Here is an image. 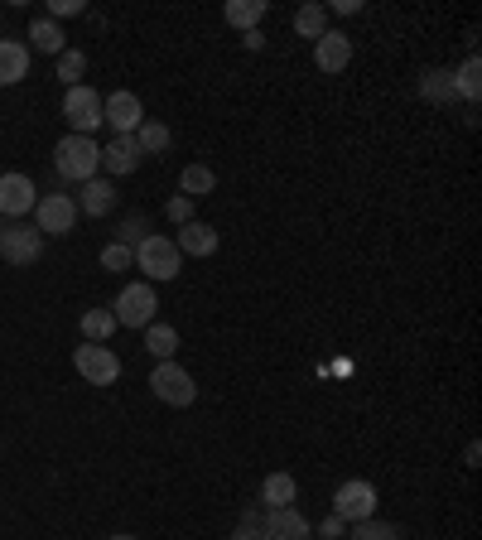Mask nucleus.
Segmentation results:
<instances>
[{
    "label": "nucleus",
    "instance_id": "35",
    "mask_svg": "<svg viewBox=\"0 0 482 540\" xmlns=\"http://www.w3.org/2000/svg\"><path fill=\"white\" fill-rule=\"evenodd\" d=\"M343 526H348L343 516H328V521L319 526V536H323V540H343Z\"/></svg>",
    "mask_w": 482,
    "mask_h": 540
},
{
    "label": "nucleus",
    "instance_id": "19",
    "mask_svg": "<svg viewBox=\"0 0 482 540\" xmlns=\"http://www.w3.org/2000/svg\"><path fill=\"white\" fill-rule=\"evenodd\" d=\"M266 0H227L222 5V20L232 29H241V34H251V29H261V20H266Z\"/></svg>",
    "mask_w": 482,
    "mask_h": 540
},
{
    "label": "nucleus",
    "instance_id": "21",
    "mask_svg": "<svg viewBox=\"0 0 482 540\" xmlns=\"http://www.w3.org/2000/svg\"><path fill=\"white\" fill-rule=\"evenodd\" d=\"M82 328V343H111V333H116V314L111 309H87L78 319Z\"/></svg>",
    "mask_w": 482,
    "mask_h": 540
},
{
    "label": "nucleus",
    "instance_id": "14",
    "mask_svg": "<svg viewBox=\"0 0 482 540\" xmlns=\"http://www.w3.org/2000/svg\"><path fill=\"white\" fill-rule=\"evenodd\" d=\"M314 63H319V73H343L352 63V39L343 29H328L323 39H314Z\"/></svg>",
    "mask_w": 482,
    "mask_h": 540
},
{
    "label": "nucleus",
    "instance_id": "6",
    "mask_svg": "<svg viewBox=\"0 0 482 540\" xmlns=\"http://www.w3.org/2000/svg\"><path fill=\"white\" fill-rule=\"evenodd\" d=\"M73 367H78V377L87 386H111V381L121 377V357L107 343H82V348H73Z\"/></svg>",
    "mask_w": 482,
    "mask_h": 540
},
{
    "label": "nucleus",
    "instance_id": "25",
    "mask_svg": "<svg viewBox=\"0 0 482 540\" xmlns=\"http://www.w3.org/2000/svg\"><path fill=\"white\" fill-rule=\"evenodd\" d=\"M454 92L463 97V102H478V97H482V63H478V54L463 58V68L454 73Z\"/></svg>",
    "mask_w": 482,
    "mask_h": 540
},
{
    "label": "nucleus",
    "instance_id": "23",
    "mask_svg": "<svg viewBox=\"0 0 482 540\" xmlns=\"http://www.w3.org/2000/svg\"><path fill=\"white\" fill-rule=\"evenodd\" d=\"M295 34L299 39H323L328 34V5H299L295 10Z\"/></svg>",
    "mask_w": 482,
    "mask_h": 540
},
{
    "label": "nucleus",
    "instance_id": "1",
    "mask_svg": "<svg viewBox=\"0 0 482 540\" xmlns=\"http://www.w3.org/2000/svg\"><path fill=\"white\" fill-rule=\"evenodd\" d=\"M54 169L58 179H68V184H87L102 169V145L92 135H63L54 145Z\"/></svg>",
    "mask_w": 482,
    "mask_h": 540
},
{
    "label": "nucleus",
    "instance_id": "36",
    "mask_svg": "<svg viewBox=\"0 0 482 540\" xmlns=\"http://www.w3.org/2000/svg\"><path fill=\"white\" fill-rule=\"evenodd\" d=\"M241 44H246V49H266V34H261V29H251V34H241Z\"/></svg>",
    "mask_w": 482,
    "mask_h": 540
},
{
    "label": "nucleus",
    "instance_id": "31",
    "mask_svg": "<svg viewBox=\"0 0 482 540\" xmlns=\"http://www.w3.org/2000/svg\"><path fill=\"white\" fill-rule=\"evenodd\" d=\"M131 266H135V251H131V246H121V242L102 246V270H131Z\"/></svg>",
    "mask_w": 482,
    "mask_h": 540
},
{
    "label": "nucleus",
    "instance_id": "12",
    "mask_svg": "<svg viewBox=\"0 0 482 540\" xmlns=\"http://www.w3.org/2000/svg\"><path fill=\"white\" fill-rule=\"evenodd\" d=\"M309 536H314V526H309L295 507H275V512H266V521H261V540H309Z\"/></svg>",
    "mask_w": 482,
    "mask_h": 540
},
{
    "label": "nucleus",
    "instance_id": "11",
    "mask_svg": "<svg viewBox=\"0 0 482 540\" xmlns=\"http://www.w3.org/2000/svg\"><path fill=\"white\" fill-rule=\"evenodd\" d=\"M39 203V189L29 174H0V217H29Z\"/></svg>",
    "mask_w": 482,
    "mask_h": 540
},
{
    "label": "nucleus",
    "instance_id": "38",
    "mask_svg": "<svg viewBox=\"0 0 482 540\" xmlns=\"http://www.w3.org/2000/svg\"><path fill=\"white\" fill-rule=\"evenodd\" d=\"M111 540H135V536H111Z\"/></svg>",
    "mask_w": 482,
    "mask_h": 540
},
{
    "label": "nucleus",
    "instance_id": "8",
    "mask_svg": "<svg viewBox=\"0 0 482 540\" xmlns=\"http://www.w3.org/2000/svg\"><path fill=\"white\" fill-rule=\"evenodd\" d=\"M333 516H343V521H367V516H376V483H367V478H348V483H338V492H333Z\"/></svg>",
    "mask_w": 482,
    "mask_h": 540
},
{
    "label": "nucleus",
    "instance_id": "5",
    "mask_svg": "<svg viewBox=\"0 0 482 540\" xmlns=\"http://www.w3.org/2000/svg\"><path fill=\"white\" fill-rule=\"evenodd\" d=\"M78 203H73V193H44L39 203H34V227L44 232V237H68L73 227H78Z\"/></svg>",
    "mask_w": 482,
    "mask_h": 540
},
{
    "label": "nucleus",
    "instance_id": "13",
    "mask_svg": "<svg viewBox=\"0 0 482 540\" xmlns=\"http://www.w3.org/2000/svg\"><path fill=\"white\" fill-rule=\"evenodd\" d=\"M140 145H135V135H111L107 150H102V164H107V179H126L140 169Z\"/></svg>",
    "mask_w": 482,
    "mask_h": 540
},
{
    "label": "nucleus",
    "instance_id": "16",
    "mask_svg": "<svg viewBox=\"0 0 482 540\" xmlns=\"http://www.w3.org/2000/svg\"><path fill=\"white\" fill-rule=\"evenodd\" d=\"M415 92H420V102L429 107H449L458 92H454V68H425L420 82H415Z\"/></svg>",
    "mask_w": 482,
    "mask_h": 540
},
{
    "label": "nucleus",
    "instance_id": "29",
    "mask_svg": "<svg viewBox=\"0 0 482 540\" xmlns=\"http://www.w3.org/2000/svg\"><path fill=\"white\" fill-rule=\"evenodd\" d=\"M352 540H401V531H396L391 521H376V516H367V521H357V526H352Z\"/></svg>",
    "mask_w": 482,
    "mask_h": 540
},
{
    "label": "nucleus",
    "instance_id": "34",
    "mask_svg": "<svg viewBox=\"0 0 482 540\" xmlns=\"http://www.w3.org/2000/svg\"><path fill=\"white\" fill-rule=\"evenodd\" d=\"M232 540H261V516L246 512V521L237 526V536H232Z\"/></svg>",
    "mask_w": 482,
    "mask_h": 540
},
{
    "label": "nucleus",
    "instance_id": "20",
    "mask_svg": "<svg viewBox=\"0 0 482 540\" xmlns=\"http://www.w3.org/2000/svg\"><path fill=\"white\" fill-rule=\"evenodd\" d=\"M261 502H266V512H275V507H295L299 483L290 478V473H270L266 483H261Z\"/></svg>",
    "mask_w": 482,
    "mask_h": 540
},
{
    "label": "nucleus",
    "instance_id": "30",
    "mask_svg": "<svg viewBox=\"0 0 482 540\" xmlns=\"http://www.w3.org/2000/svg\"><path fill=\"white\" fill-rule=\"evenodd\" d=\"M145 237H150V227H145V217H140V213H131L126 222H121V232H116V242L131 246V251H135L140 242H145Z\"/></svg>",
    "mask_w": 482,
    "mask_h": 540
},
{
    "label": "nucleus",
    "instance_id": "39",
    "mask_svg": "<svg viewBox=\"0 0 482 540\" xmlns=\"http://www.w3.org/2000/svg\"><path fill=\"white\" fill-rule=\"evenodd\" d=\"M0 232H5V217H0Z\"/></svg>",
    "mask_w": 482,
    "mask_h": 540
},
{
    "label": "nucleus",
    "instance_id": "27",
    "mask_svg": "<svg viewBox=\"0 0 482 540\" xmlns=\"http://www.w3.org/2000/svg\"><path fill=\"white\" fill-rule=\"evenodd\" d=\"M169 126L164 121H140V131H135V145H140V155H164L169 150Z\"/></svg>",
    "mask_w": 482,
    "mask_h": 540
},
{
    "label": "nucleus",
    "instance_id": "26",
    "mask_svg": "<svg viewBox=\"0 0 482 540\" xmlns=\"http://www.w3.org/2000/svg\"><path fill=\"white\" fill-rule=\"evenodd\" d=\"M29 44H34L39 54H54L58 58V54H63V29L44 15V20H34V25H29Z\"/></svg>",
    "mask_w": 482,
    "mask_h": 540
},
{
    "label": "nucleus",
    "instance_id": "15",
    "mask_svg": "<svg viewBox=\"0 0 482 540\" xmlns=\"http://www.w3.org/2000/svg\"><path fill=\"white\" fill-rule=\"evenodd\" d=\"M78 213H87V217H107L111 208H116V189H111V179H87V184H78Z\"/></svg>",
    "mask_w": 482,
    "mask_h": 540
},
{
    "label": "nucleus",
    "instance_id": "33",
    "mask_svg": "<svg viewBox=\"0 0 482 540\" xmlns=\"http://www.w3.org/2000/svg\"><path fill=\"white\" fill-rule=\"evenodd\" d=\"M63 15H87V5L82 0H49V20H63Z\"/></svg>",
    "mask_w": 482,
    "mask_h": 540
},
{
    "label": "nucleus",
    "instance_id": "2",
    "mask_svg": "<svg viewBox=\"0 0 482 540\" xmlns=\"http://www.w3.org/2000/svg\"><path fill=\"white\" fill-rule=\"evenodd\" d=\"M111 314H116V328H145L155 324V314H160V295H155V285L150 280H135V285H126L121 295H116V304H111Z\"/></svg>",
    "mask_w": 482,
    "mask_h": 540
},
{
    "label": "nucleus",
    "instance_id": "24",
    "mask_svg": "<svg viewBox=\"0 0 482 540\" xmlns=\"http://www.w3.org/2000/svg\"><path fill=\"white\" fill-rule=\"evenodd\" d=\"M145 352H150V357H160V362H174V352H179V328L150 324V328H145Z\"/></svg>",
    "mask_w": 482,
    "mask_h": 540
},
{
    "label": "nucleus",
    "instance_id": "32",
    "mask_svg": "<svg viewBox=\"0 0 482 540\" xmlns=\"http://www.w3.org/2000/svg\"><path fill=\"white\" fill-rule=\"evenodd\" d=\"M164 213H169V222H179V227H184V222H193V198H184V193H174Z\"/></svg>",
    "mask_w": 482,
    "mask_h": 540
},
{
    "label": "nucleus",
    "instance_id": "17",
    "mask_svg": "<svg viewBox=\"0 0 482 540\" xmlns=\"http://www.w3.org/2000/svg\"><path fill=\"white\" fill-rule=\"evenodd\" d=\"M217 242H222V237H217L208 222H198V217H193V222H184V227H179V237H174L179 256H213Z\"/></svg>",
    "mask_w": 482,
    "mask_h": 540
},
{
    "label": "nucleus",
    "instance_id": "3",
    "mask_svg": "<svg viewBox=\"0 0 482 540\" xmlns=\"http://www.w3.org/2000/svg\"><path fill=\"white\" fill-rule=\"evenodd\" d=\"M135 266L145 270V280L155 285V280H174V275L184 270V256H179L174 237H160V232H150L145 242L135 246Z\"/></svg>",
    "mask_w": 482,
    "mask_h": 540
},
{
    "label": "nucleus",
    "instance_id": "37",
    "mask_svg": "<svg viewBox=\"0 0 482 540\" xmlns=\"http://www.w3.org/2000/svg\"><path fill=\"white\" fill-rule=\"evenodd\" d=\"M333 10H338V15H357V10H362V0H333Z\"/></svg>",
    "mask_w": 482,
    "mask_h": 540
},
{
    "label": "nucleus",
    "instance_id": "18",
    "mask_svg": "<svg viewBox=\"0 0 482 540\" xmlns=\"http://www.w3.org/2000/svg\"><path fill=\"white\" fill-rule=\"evenodd\" d=\"M29 78V49L20 39H0V87H15Z\"/></svg>",
    "mask_w": 482,
    "mask_h": 540
},
{
    "label": "nucleus",
    "instance_id": "10",
    "mask_svg": "<svg viewBox=\"0 0 482 540\" xmlns=\"http://www.w3.org/2000/svg\"><path fill=\"white\" fill-rule=\"evenodd\" d=\"M140 121H145V107H140V97L135 92H111L102 97V126H111L116 135H135L140 131Z\"/></svg>",
    "mask_w": 482,
    "mask_h": 540
},
{
    "label": "nucleus",
    "instance_id": "4",
    "mask_svg": "<svg viewBox=\"0 0 482 540\" xmlns=\"http://www.w3.org/2000/svg\"><path fill=\"white\" fill-rule=\"evenodd\" d=\"M44 232L39 227H29V222H5V232H0V261L5 266H34L39 256H44Z\"/></svg>",
    "mask_w": 482,
    "mask_h": 540
},
{
    "label": "nucleus",
    "instance_id": "28",
    "mask_svg": "<svg viewBox=\"0 0 482 540\" xmlns=\"http://www.w3.org/2000/svg\"><path fill=\"white\" fill-rule=\"evenodd\" d=\"M82 73H87V54H82V49H63V54H58V82H63V87H78Z\"/></svg>",
    "mask_w": 482,
    "mask_h": 540
},
{
    "label": "nucleus",
    "instance_id": "22",
    "mask_svg": "<svg viewBox=\"0 0 482 540\" xmlns=\"http://www.w3.org/2000/svg\"><path fill=\"white\" fill-rule=\"evenodd\" d=\"M213 189H217V174L208 164H184V174H179V193H184V198L198 203L203 193H213Z\"/></svg>",
    "mask_w": 482,
    "mask_h": 540
},
{
    "label": "nucleus",
    "instance_id": "7",
    "mask_svg": "<svg viewBox=\"0 0 482 540\" xmlns=\"http://www.w3.org/2000/svg\"><path fill=\"white\" fill-rule=\"evenodd\" d=\"M63 116H68L73 135H92L102 126V92H92L87 82L68 87V92H63Z\"/></svg>",
    "mask_w": 482,
    "mask_h": 540
},
{
    "label": "nucleus",
    "instance_id": "9",
    "mask_svg": "<svg viewBox=\"0 0 482 540\" xmlns=\"http://www.w3.org/2000/svg\"><path fill=\"white\" fill-rule=\"evenodd\" d=\"M150 391H155L164 405H193L198 401V381L188 377L179 362H160V367L150 372Z\"/></svg>",
    "mask_w": 482,
    "mask_h": 540
}]
</instances>
